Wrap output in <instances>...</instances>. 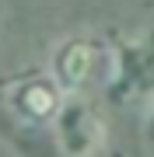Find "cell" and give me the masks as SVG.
Instances as JSON below:
<instances>
[{"label": "cell", "instance_id": "obj_1", "mask_svg": "<svg viewBox=\"0 0 154 157\" xmlns=\"http://www.w3.org/2000/svg\"><path fill=\"white\" fill-rule=\"evenodd\" d=\"M109 94L119 105H151L154 101V42H130L119 49Z\"/></svg>", "mask_w": 154, "mask_h": 157}, {"label": "cell", "instance_id": "obj_2", "mask_svg": "<svg viewBox=\"0 0 154 157\" xmlns=\"http://www.w3.org/2000/svg\"><path fill=\"white\" fill-rule=\"evenodd\" d=\"M56 140L67 157H91L105 140V122L98 108L81 98L63 101V108L56 112Z\"/></svg>", "mask_w": 154, "mask_h": 157}, {"label": "cell", "instance_id": "obj_3", "mask_svg": "<svg viewBox=\"0 0 154 157\" xmlns=\"http://www.w3.org/2000/svg\"><path fill=\"white\" fill-rule=\"evenodd\" d=\"M91 70H95V45L88 39H67L49 56V80L63 94L81 91L91 77Z\"/></svg>", "mask_w": 154, "mask_h": 157}, {"label": "cell", "instance_id": "obj_4", "mask_svg": "<svg viewBox=\"0 0 154 157\" xmlns=\"http://www.w3.org/2000/svg\"><path fill=\"white\" fill-rule=\"evenodd\" d=\"M60 94L63 91L53 84V80L28 77V80H21V84L11 91V108L25 119V122H49V119H56V112L63 108Z\"/></svg>", "mask_w": 154, "mask_h": 157}, {"label": "cell", "instance_id": "obj_5", "mask_svg": "<svg viewBox=\"0 0 154 157\" xmlns=\"http://www.w3.org/2000/svg\"><path fill=\"white\" fill-rule=\"evenodd\" d=\"M147 140H151V147H154V112H151V119H147Z\"/></svg>", "mask_w": 154, "mask_h": 157}]
</instances>
